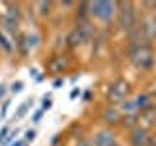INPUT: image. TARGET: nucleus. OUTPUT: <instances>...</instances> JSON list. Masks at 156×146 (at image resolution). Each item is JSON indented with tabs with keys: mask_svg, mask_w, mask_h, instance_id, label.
<instances>
[{
	"mask_svg": "<svg viewBox=\"0 0 156 146\" xmlns=\"http://www.w3.org/2000/svg\"><path fill=\"white\" fill-rule=\"evenodd\" d=\"M127 57H129L131 64L140 70H148L154 64V53L150 43H136V45L127 47Z\"/></svg>",
	"mask_w": 156,
	"mask_h": 146,
	"instance_id": "obj_1",
	"label": "nucleus"
},
{
	"mask_svg": "<svg viewBox=\"0 0 156 146\" xmlns=\"http://www.w3.org/2000/svg\"><path fill=\"white\" fill-rule=\"evenodd\" d=\"M115 26L119 31L131 33L139 26L136 10L133 2H117V14H115Z\"/></svg>",
	"mask_w": 156,
	"mask_h": 146,
	"instance_id": "obj_2",
	"label": "nucleus"
},
{
	"mask_svg": "<svg viewBox=\"0 0 156 146\" xmlns=\"http://www.w3.org/2000/svg\"><path fill=\"white\" fill-rule=\"evenodd\" d=\"M88 14L90 18L100 19V22H111L117 14V2L111 0H94V2H88Z\"/></svg>",
	"mask_w": 156,
	"mask_h": 146,
	"instance_id": "obj_3",
	"label": "nucleus"
},
{
	"mask_svg": "<svg viewBox=\"0 0 156 146\" xmlns=\"http://www.w3.org/2000/svg\"><path fill=\"white\" fill-rule=\"evenodd\" d=\"M92 37H94V27H92L90 22L76 23V27L66 35V47L68 49H76V47L84 45L86 41H90Z\"/></svg>",
	"mask_w": 156,
	"mask_h": 146,
	"instance_id": "obj_4",
	"label": "nucleus"
},
{
	"mask_svg": "<svg viewBox=\"0 0 156 146\" xmlns=\"http://www.w3.org/2000/svg\"><path fill=\"white\" fill-rule=\"evenodd\" d=\"M129 92H131L129 82L123 80V78H117V80H113V82L109 84V88H107V99H109L111 105L121 103V101L127 99Z\"/></svg>",
	"mask_w": 156,
	"mask_h": 146,
	"instance_id": "obj_5",
	"label": "nucleus"
},
{
	"mask_svg": "<svg viewBox=\"0 0 156 146\" xmlns=\"http://www.w3.org/2000/svg\"><path fill=\"white\" fill-rule=\"evenodd\" d=\"M136 29H139L143 41H146V43L152 41V39L156 37V18H154V14L140 19V23L136 26Z\"/></svg>",
	"mask_w": 156,
	"mask_h": 146,
	"instance_id": "obj_6",
	"label": "nucleus"
},
{
	"mask_svg": "<svg viewBox=\"0 0 156 146\" xmlns=\"http://www.w3.org/2000/svg\"><path fill=\"white\" fill-rule=\"evenodd\" d=\"M121 119H123V113L119 111V107L117 105H105L104 109H101L100 113V121L107 127H115L121 123Z\"/></svg>",
	"mask_w": 156,
	"mask_h": 146,
	"instance_id": "obj_7",
	"label": "nucleus"
},
{
	"mask_svg": "<svg viewBox=\"0 0 156 146\" xmlns=\"http://www.w3.org/2000/svg\"><path fill=\"white\" fill-rule=\"evenodd\" d=\"M115 133L111 129H101V130H98V133H94V136L90 138V142L92 146H109V144H113L115 142Z\"/></svg>",
	"mask_w": 156,
	"mask_h": 146,
	"instance_id": "obj_8",
	"label": "nucleus"
},
{
	"mask_svg": "<svg viewBox=\"0 0 156 146\" xmlns=\"http://www.w3.org/2000/svg\"><path fill=\"white\" fill-rule=\"evenodd\" d=\"M146 136H148V129L139 123L129 130V146H144Z\"/></svg>",
	"mask_w": 156,
	"mask_h": 146,
	"instance_id": "obj_9",
	"label": "nucleus"
},
{
	"mask_svg": "<svg viewBox=\"0 0 156 146\" xmlns=\"http://www.w3.org/2000/svg\"><path fill=\"white\" fill-rule=\"evenodd\" d=\"M90 14H88V2H78L76 4V22L82 23V22H88Z\"/></svg>",
	"mask_w": 156,
	"mask_h": 146,
	"instance_id": "obj_10",
	"label": "nucleus"
},
{
	"mask_svg": "<svg viewBox=\"0 0 156 146\" xmlns=\"http://www.w3.org/2000/svg\"><path fill=\"white\" fill-rule=\"evenodd\" d=\"M16 47L20 51L22 57H27L29 55V47H27V41H26V33H18L16 35Z\"/></svg>",
	"mask_w": 156,
	"mask_h": 146,
	"instance_id": "obj_11",
	"label": "nucleus"
},
{
	"mask_svg": "<svg viewBox=\"0 0 156 146\" xmlns=\"http://www.w3.org/2000/svg\"><path fill=\"white\" fill-rule=\"evenodd\" d=\"M31 105H33V99H31V97L26 99L23 103H20V107L16 109V115H14V121H16V119H23V117L27 115V111L31 109Z\"/></svg>",
	"mask_w": 156,
	"mask_h": 146,
	"instance_id": "obj_12",
	"label": "nucleus"
},
{
	"mask_svg": "<svg viewBox=\"0 0 156 146\" xmlns=\"http://www.w3.org/2000/svg\"><path fill=\"white\" fill-rule=\"evenodd\" d=\"M133 101H135L136 109H139V113H140V111H144L146 107L150 105V96H148V94H139Z\"/></svg>",
	"mask_w": 156,
	"mask_h": 146,
	"instance_id": "obj_13",
	"label": "nucleus"
},
{
	"mask_svg": "<svg viewBox=\"0 0 156 146\" xmlns=\"http://www.w3.org/2000/svg\"><path fill=\"white\" fill-rule=\"evenodd\" d=\"M2 27L6 29L8 33L16 35V31H18V22H16V19H12V18H8V16H2Z\"/></svg>",
	"mask_w": 156,
	"mask_h": 146,
	"instance_id": "obj_14",
	"label": "nucleus"
},
{
	"mask_svg": "<svg viewBox=\"0 0 156 146\" xmlns=\"http://www.w3.org/2000/svg\"><path fill=\"white\" fill-rule=\"evenodd\" d=\"M139 119H140L139 113H135V115H125L123 119H121L119 125H121V127H127V129H133V127L139 125Z\"/></svg>",
	"mask_w": 156,
	"mask_h": 146,
	"instance_id": "obj_15",
	"label": "nucleus"
},
{
	"mask_svg": "<svg viewBox=\"0 0 156 146\" xmlns=\"http://www.w3.org/2000/svg\"><path fill=\"white\" fill-rule=\"evenodd\" d=\"M47 68H49L51 72H61L62 68H65V62H62V57H53L51 61H49Z\"/></svg>",
	"mask_w": 156,
	"mask_h": 146,
	"instance_id": "obj_16",
	"label": "nucleus"
},
{
	"mask_svg": "<svg viewBox=\"0 0 156 146\" xmlns=\"http://www.w3.org/2000/svg\"><path fill=\"white\" fill-rule=\"evenodd\" d=\"M0 49H2L4 53H8V55H10V53H14V45H12V41H10L6 35H4L2 29H0Z\"/></svg>",
	"mask_w": 156,
	"mask_h": 146,
	"instance_id": "obj_17",
	"label": "nucleus"
},
{
	"mask_svg": "<svg viewBox=\"0 0 156 146\" xmlns=\"http://www.w3.org/2000/svg\"><path fill=\"white\" fill-rule=\"evenodd\" d=\"M37 6V14L41 18H47L49 14H51V6H53V2H45V0H41V2H37L35 4Z\"/></svg>",
	"mask_w": 156,
	"mask_h": 146,
	"instance_id": "obj_18",
	"label": "nucleus"
},
{
	"mask_svg": "<svg viewBox=\"0 0 156 146\" xmlns=\"http://www.w3.org/2000/svg\"><path fill=\"white\" fill-rule=\"evenodd\" d=\"M6 8H8V12L4 14V16H8V18H12V19H16V22H20V6H18V4L6 2Z\"/></svg>",
	"mask_w": 156,
	"mask_h": 146,
	"instance_id": "obj_19",
	"label": "nucleus"
},
{
	"mask_svg": "<svg viewBox=\"0 0 156 146\" xmlns=\"http://www.w3.org/2000/svg\"><path fill=\"white\" fill-rule=\"evenodd\" d=\"M26 41H27L29 51H31V49H35L39 45V35L37 33H26Z\"/></svg>",
	"mask_w": 156,
	"mask_h": 146,
	"instance_id": "obj_20",
	"label": "nucleus"
},
{
	"mask_svg": "<svg viewBox=\"0 0 156 146\" xmlns=\"http://www.w3.org/2000/svg\"><path fill=\"white\" fill-rule=\"evenodd\" d=\"M53 107V94H45L41 99V111L45 113V111H49Z\"/></svg>",
	"mask_w": 156,
	"mask_h": 146,
	"instance_id": "obj_21",
	"label": "nucleus"
},
{
	"mask_svg": "<svg viewBox=\"0 0 156 146\" xmlns=\"http://www.w3.org/2000/svg\"><path fill=\"white\" fill-rule=\"evenodd\" d=\"M35 138H37V130H35V129H27L26 133H23V142H26V144L33 142Z\"/></svg>",
	"mask_w": 156,
	"mask_h": 146,
	"instance_id": "obj_22",
	"label": "nucleus"
},
{
	"mask_svg": "<svg viewBox=\"0 0 156 146\" xmlns=\"http://www.w3.org/2000/svg\"><path fill=\"white\" fill-rule=\"evenodd\" d=\"M8 90L12 92V94H20V92L23 90V82H22V80H16V82H12Z\"/></svg>",
	"mask_w": 156,
	"mask_h": 146,
	"instance_id": "obj_23",
	"label": "nucleus"
},
{
	"mask_svg": "<svg viewBox=\"0 0 156 146\" xmlns=\"http://www.w3.org/2000/svg\"><path fill=\"white\" fill-rule=\"evenodd\" d=\"M10 105H12V101H10V99H4V101H2V107H0V119H6Z\"/></svg>",
	"mask_w": 156,
	"mask_h": 146,
	"instance_id": "obj_24",
	"label": "nucleus"
},
{
	"mask_svg": "<svg viewBox=\"0 0 156 146\" xmlns=\"http://www.w3.org/2000/svg\"><path fill=\"white\" fill-rule=\"evenodd\" d=\"M8 134H10V129H8V127H2V129H0V144H2V146H4V142H6Z\"/></svg>",
	"mask_w": 156,
	"mask_h": 146,
	"instance_id": "obj_25",
	"label": "nucleus"
},
{
	"mask_svg": "<svg viewBox=\"0 0 156 146\" xmlns=\"http://www.w3.org/2000/svg\"><path fill=\"white\" fill-rule=\"evenodd\" d=\"M144 146H156V130H154V133H148Z\"/></svg>",
	"mask_w": 156,
	"mask_h": 146,
	"instance_id": "obj_26",
	"label": "nucleus"
},
{
	"mask_svg": "<svg viewBox=\"0 0 156 146\" xmlns=\"http://www.w3.org/2000/svg\"><path fill=\"white\" fill-rule=\"evenodd\" d=\"M41 119H43V111L41 109L33 111V115H31V121H33V123H41Z\"/></svg>",
	"mask_w": 156,
	"mask_h": 146,
	"instance_id": "obj_27",
	"label": "nucleus"
},
{
	"mask_svg": "<svg viewBox=\"0 0 156 146\" xmlns=\"http://www.w3.org/2000/svg\"><path fill=\"white\" fill-rule=\"evenodd\" d=\"M76 146H92V142H90L88 136H80V138L76 140Z\"/></svg>",
	"mask_w": 156,
	"mask_h": 146,
	"instance_id": "obj_28",
	"label": "nucleus"
},
{
	"mask_svg": "<svg viewBox=\"0 0 156 146\" xmlns=\"http://www.w3.org/2000/svg\"><path fill=\"white\" fill-rule=\"evenodd\" d=\"M80 94H82L80 88H72V92L68 94V97H70V99H76V97H80Z\"/></svg>",
	"mask_w": 156,
	"mask_h": 146,
	"instance_id": "obj_29",
	"label": "nucleus"
},
{
	"mask_svg": "<svg viewBox=\"0 0 156 146\" xmlns=\"http://www.w3.org/2000/svg\"><path fill=\"white\" fill-rule=\"evenodd\" d=\"M6 92H8V88L4 86V84H0V99H4V97H6Z\"/></svg>",
	"mask_w": 156,
	"mask_h": 146,
	"instance_id": "obj_30",
	"label": "nucleus"
},
{
	"mask_svg": "<svg viewBox=\"0 0 156 146\" xmlns=\"http://www.w3.org/2000/svg\"><path fill=\"white\" fill-rule=\"evenodd\" d=\"M62 84H65V80H62V78H57V80L53 82V88H61Z\"/></svg>",
	"mask_w": 156,
	"mask_h": 146,
	"instance_id": "obj_31",
	"label": "nucleus"
},
{
	"mask_svg": "<svg viewBox=\"0 0 156 146\" xmlns=\"http://www.w3.org/2000/svg\"><path fill=\"white\" fill-rule=\"evenodd\" d=\"M8 146H26V142H23V140H18V138H16L14 142H10Z\"/></svg>",
	"mask_w": 156,
	"mask_h": 146,
	"instance_id": "obj_32",
	"label": "nucleus"
},
{
	"mask_svg": "<svg viewBox=\"0 0 156 146\" xmlns=\"http://www.w3.org/2000/svg\"><path fill=\"white\" fill-rule=\"evenodd\" d=\"M90 97H92V92H90V90H86V92H84V96H82V99H84V101H90Z\"/></svg>",
	"mask_w": 156,
	"mask_h": 146,
	"instance_id": "obj_33",
	"label": "nucleus"
},
{
	"mask_svg": "<svg viewBox=\"0 0 156 146\" xmlns=\"http://www.w3.org/2000/svg\"><path fill=\"white\" fill-rule=\"evenodd\" d=\"M29 74H31L33 78H37V74H39V72H37V68H29Z\"/></svg>",
	"mask_w": 156,
	"mask_h": 146,
	"instance_id": "obj_34",
	"label": "nucleus"
},
{
	"mask_svg": "<svg viewBox=\"0 0 156 146\" xmlns=\"http://www.w3.org/2000/svg\"><path fill=\"white\" fill-rule=\"evenodd\" d=\"M58 138H61V134H55V136H53V140H51V144H53V146H55V144L58 142Z\"/></svg>",
	"mask_w": 156,
	"mask_h": 146,
	"instance_id": "obj_35",
	"label": "nucleus"
},
{
	"mask_svg": "<svg viewBox=\"0 0 156 146\" xmlns=\"http://www.w3.org/2000/svg\"><path fill=\"white\" fill-rule=\"evenodd\" d=\"M43 80H45V76H43V74H37V78H35V82H43Z\"/></svg>",
	"mask_w": 156,
	"mask_h": 146,
	"instance_id": "obj_36",
	"label": "nucleus"
},
{
	"mask_svg": "<svg viewBox=\"0 0 156 146\" xmlns=\"http://www.w3.org/2000/svg\"><path fill=\"white\" fill-rule=\"evenodd\" d=\"M109 146H123V144H121V142H117V140H115V142H113V144H109Z\"/></svg>",
	"mask_w": 156,
	"mask_h": 146,
	"instance_id": "obj_37",
	"label": "nucleus"
},
{
	"mask_svg": "<svg viewBox=\"0 0 156 146\" xmlns=\"http://www.w3.org/2000/svg\"><path fill=\"white\" fill-rule=\"evenodd\" d=\"M154 123H156V121H154Z\"/></svg>",
	"mask_w": 156,
	"mask_h": 146,
	"instance_id": "obj_38",
	"label": "nucleus"
}]
</instances>
